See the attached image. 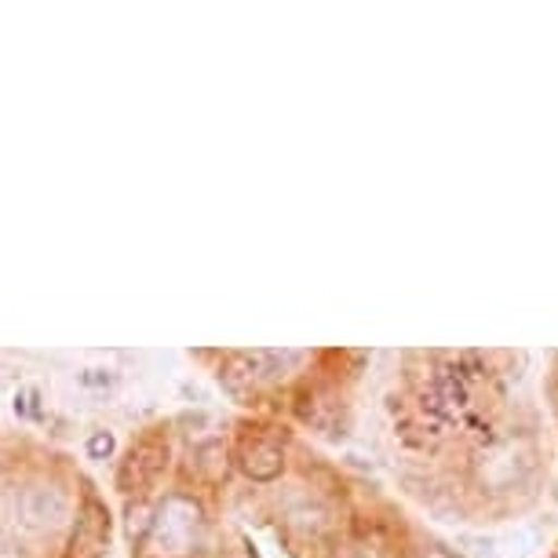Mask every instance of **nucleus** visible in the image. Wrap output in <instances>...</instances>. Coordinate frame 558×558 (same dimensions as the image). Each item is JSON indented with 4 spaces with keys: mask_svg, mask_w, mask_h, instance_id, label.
<instances>
[{
    "mask_svg": "<svg viewBox=\"0 0 558 558\" xmlns=\"http://www.w3.org/2000/svg\"><path fill=\"white\" fill-rule=\"evenodd\" d=\"M208 519L191 493H168L150 514L143 558H194L205 547Z\"/></svg>",
    "mask_w": 558,
    "mask_h": 558,
    "instance_id": "f257e3e1",
    "label": "nucleus"
},
{
    "mask_svg": "<svg viewBox=\"0 0 558 558\" xmlns=\"http://www.w3.org/2000/svg\"><path fill=\"white\" fill-rule=\"evenodd\" d=\"M536 475V446L530 438H493L471 463V478L482 493H514Z\"/></svg>",
    "mask_w": 558,
    "mask_h": 558,
    "instance_id": "f03ea898",
    "label": "nucleus"
},
{
    "mask_svg": "<svg viewBox=\"0 0 558 558\" xmlns=\"http://www.w3.org/2000/svg\"><path fill=\"white\" fill-rule=\"evenodd\" d=\"M238 463L252 482H274L286 471V441L270 427H248L238 441Z\"/></svg>",
    "mask_w": 558,
    "mask_h": 558,
    "instance_id": "7ed1b4c3",
    "label": "nucleus"
},
{
    "mask_svg": "<svg viewBox=\"0 0 558 558\" xmlns=\"http://www.w3.org/2000/svg\"><path fill=\"white\" fill-rule=\"evenodd\" d=\"M165 468H168V441L157 435H146L135 441L129 449V457H124L118 471V486L124 493H146L165 475Z\"/></svg>",
    "mask_w": 558,
    "mask_h": 558,
    "instance_id": "20e7f679",
    "label": "nucleus"
},
{
    "mask_svg": "<svg viewBox=\"0 0 558 558\" xmlns=\"http://www.w3.org/2000/svg\"><path fill=\"white\" fill-rule=\"evenodd\" d=\"M110 547V511L96 497L81 504L77 522H73L66 558H107Z\"/></svg>",
    "mask_w": 558,
    "mask_h": 558,
    "instance_id": "39448f33",
    "label": "nucleus"
},
{
    "mask_svg": "<svg viewBox=\"0 0 558 558\" xmlns=\"http://www.w3.org/2000/svg\"><path fill=\"white\" fill-rule=\"evenodd\" d=\"M19 519H23L29 530H51V525H59L66 519V493L59 486H45V482H37V486H26L19 493Z\"/></svg>",
    "mask_w": 558,
    "mask_h": 558,
    "instance_id": "423d86ee",
    "label": "nucleus"
},
{
    "mask_svg": "<svg viewBox=\"0 0 558 558\" xmlns=\"http://www.w3.org/2000/svg\"><path fill=\"white\" fill-rule=\"evenodd\" d=\"M286 522H289V530L303 536V541H322L325 533L332 530V519H329V508H325L322 500H300L296 508H289L286 511Z\"/></svg>",
    "mask_w": 558,
    "mask_h": 558,
    "instance_id": "0eeeda50",
    "label": "nucleus"
},
{
    "mask_svg": "<svg viewBox=\"0 0 558 558\" xmlns=\"http://www.w3.org/2000/svg\"><path fill=\"white\" fill-rule=\"evenodd\" d=\"M88 452H92V460H107L113 452V435H107V430H96V435L88 438Z\"/></svg>",
    "mask_w": 558,
    "mask_h": 558,
    "instance_id": "6e6552de",
    "label": "nucleus"
},
{
    "mask_svg": "<svg viewBox=\"0 0 558 558\" xmlns=\"http://www.w3.org/2000/svg\"><path fill=\"white\" fill-rule=\"evenodd\" d=\"M336 558H384L373 544H347L336 551Z\"/></svg>",
    "mask_w": 558,
    "mask_h": 558,
    "instance_id": "1a4fd4ad",
    "label": "nucleus"
},
{
    "mask_svg": "<svg viewBox=\"0 0 558 558\" xmlns=\"http://www.w3.org/2000/svg\"><path fill=\"white\" fill-rule=\"evenodd\" d=\"M37 398H40L37 391H23V395L15 398V413H23V416H26V413H34V402H37Z\"/></svg>",
    "mask_w": 558,
    "mask_h": 558,
    "instance_id": "9d476101",
    "label": "nucleus"
},
{
    "mask_svg": "<svg viewBox=\"0 0 558 558\" xmlns=\"http://www.w3.org/2000/svg\"><path fill=\"white\" fill-rule=\"evenodd\" d=\"M416 558H449V555L441 551V547H424V551H420Z\"/></svg>",
    "mask_w": 558,
    "mask_h": 558,
    "instance_id": "9b49d317",
    "label": "nucleus"
}]
</instances>
